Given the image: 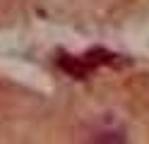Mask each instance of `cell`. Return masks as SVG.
<instances>
[{"label": "cell", "mask_w": 149, "mask_h": 144, "mask_svg": "<svg viewBox=\"0 0 149 144\" xmlns=\"http://www.w3.org/2000/svg\"><path fill=\"white\" fill-rule=\"evenodd\" d=\"M58 65H60L68 74L77 77V79H84V77L94 70V65H91L87 58H74V55H60V58H58Z\"/></svg>", "instance_id": "obj_1"}, {"label": "cell", "mask_w": 149, "mask_h": 144, "mask_svg": "<svg viewBox=\"0 0 149 144\" xmlns=\"http://www.w3.org/2000/svg\"><path fill=\"white\" fill-rule=\"evenodd\" d=\"M84 58H87V60L94 65V67H96V65H116V63H118V60H116L118 55L104 51V48H91V51H89Z\"/></svg>", "instance_id": "obj_2"}]
</instances>
